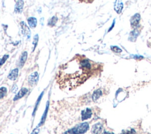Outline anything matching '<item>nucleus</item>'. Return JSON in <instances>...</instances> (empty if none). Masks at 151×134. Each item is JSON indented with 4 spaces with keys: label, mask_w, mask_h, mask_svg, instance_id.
Masks as SVG:
<instances>
[{
    "label": "nucleus",
    "mask_w": 151,
    "mask_h": 134,
    "mask_svg": "<svg viewBox=\"0 0 151 134\" xmlns=\"http://www.w3.org/2000/svg\"><path fill=\"white\" fill-rule=\"evenodd\" d=\"M92 69L88 59L75 57L64 65L59 72V83L64 88L73 89L82 84L87 78V73Z\"/></svg>",
    "instance_id": "obj_1"
},
{
    "label": "nucleus",
    "mask_w": 151,
    "mask_h": 134,
    "mask_svg": "<svg viewBox=\"0 0 151 134\" xmlns=\"http://www.w3.org/2000/svg\"><path fill=\"white\" fill-rule=\"evenodd\" d=\"M89 129V125L88 122L79 124L74 127L67 130L63 134H84Z\"/></svg>",
    "instance_id": "obj_2"
},
{
    "label": "nucleus",
    "mask_w": 151,
    "mask_h": 134,
    "mask_svg": "<svg viewBox=\"0 0 151 134\" xmlns=\"http://www.w3.org/2000/svg\"><path fill=\"white\" fill-rule=\"evenodd\" d=\"M39 79V74L37 72H34L28 76V82L30 86H34L36 85Z\"/></svg>",
    "instance_id": "obj_3"
},
{
    "label": "nucleus",
    "mask_w": 151,
    "mask_h": 134,
    "mask_svg": "<svg viewBox=\"0 0 151 134\" xmlns=\"http://www.w3.org/2000/svg\"><path fill=\"white\" fill-rule=\"evenodd\" d=\"M20 25L21 28V32L25 37L29 39L31 37V31L30 28L27 25V24L24 21L20 22Z\"/></svg>",
    "instance_id": "obj_4"
},
{
    "label": "nucleus",
    "mask_w": 151,
    "mask_h": 134,
    "mask_svg": "<svg viewBox=\"0 0 151 134\" xmlns=\"http://www.w3.org/2000/svg\"><path fill=\"white\" fill-rule=\"evenodd\" d=\"M49 106H50V103H49V101H48L47 102V104H46V106L45 110H44L43 114H42V115L41 116V119H40V123L38 124L37 127H41V126H42V125H44V122H45V121H46V118H47V114H48V109H49Z\"/></svg>",
    "instance_id": "obj_5"
},
{
    "label": "nucleus",
    "mask_w": 151,
    "mask_h": 134,
    "mask_svg": "<svg viewBox=\"0 0 151 134\" xmlns=\"http://www.w3.org/2000/svg\"><path fill=\"white\" fill-rule=\"evenodd\" d=\"M28 92V89L26 88H22L20 91L18 92V93L15 95L14 97V99H13V101H16L18 99L22 98L23 97H24L25 95H26Z\"/></svg>",
    "instance_id": "obj_6"
},
{
    "label": "nucleus",
    "mask_w": 151,
    "mask_h": 134,
    "mask_svg": "<svg viewBox=\"0 0 151 134\" xmlns=\"http://www.w3.org/2000/svg\"><path fill=\"white\" fill-rule=\"evenodd\" d=\"M24 8V1L23 0H18L15 5L14 11L16 14H20L22 12Z\"/></svg>",
    "instance_id": "obj_7"
},
{
    "label": "nucleus",
    "mask_w": 151,
    "mask_h": 134,
    "mask_svg": "<svg viewBox=\"0 0 151 134\" xmlns=\"http://www.w3.org/2000/svg\"><path fill=\"white\" fill-rule=\"evenodd\" d=\"M92 112L90 108H86L82 111V120H85L92 117Z\"/></svg>",
    "instance_id": "obj_8"
},
{
    "label": "nucleus",
    "mask_w": 151,
    "mask_h": 134,
    "mask_svg": "<svg viewBox=\"0 0 151 134\" xmlns=\"http://www.w3.org/2000/svg\"><path fill=\"white\" fill-rule=\"evenodd\" d=\"M103 129V126L100 123L94 124L92 129V134H100Z\"/></svg>",
    "instance_id": "obj_9"
},
{
    "label": "nucleus",
    "mask_w": 151,
    "mask_h": 134,
    "mask_svg": "<svg viewBox=\"0 0 151 134\" xmlns=\"http://www.w3.org/2000/svg\"><path fill=\"white\" fill-rule=\"evenodd\" d=\"M115 10L116 11L117 14H120L122 11L123 8V4L122 0H116L115 5H114Z\"/></svg>",
    "instance_id": "obj_10"
},
{
    "label": "nucleus",
    "mask_w": 151,
    "mask_h": 134,
    "mask_svg": "<svg viewBox=\"0 0 151 134\" xmlns=\"http://www.w3.org/2000/svg\"><path fill=\"white\" fill-rule=\"evenodd\" d=\"M18 76V69L15 68L9 72L8 75V78L11 81H15Z\"/></svg>",
    "instance_id": "obj_11"
},
{
    "label": "nucleus",
    "mask_w": 151,
    "mask_h": 134,
    "mask_svg": "<svg viewBox=\"0 0 151 134\" xmlns=\"http://www.w3.org/2000/svg\"><path fill=\"white\" fill-rule=\"evenodd\" d=\"M27 57H28V53L27 51H24L21 54V58L20 61H19V66L22 68V67L24 65L25 63H26L27 59Z\"/></svg>",
    "instance_id": "obj_12"
},
{
    "label": "nucleus",
    "mask_w": 151,
    "mask_h": 134,
    "mask_svg": "<svg viewBox=\"0 0 151 134\" xmlns=\"http://www.w3.org/2000/svg\"><path fill=\"white\" fill-rule=\"evenodd\" d=\"M27 22L31 28H35L37 25V20L35 17H30L27 19Z\"/></svg>",
    "instance_id": "obj_13"
},
{
    "label": "nucleus",
    "mask_w": 151,
    "mask_h": 134,
    "mask_svg": "<svg viewBox=\"0 0 151 134\" xmlns=\"http://www.w3.org/2000/svg\"><path fill=\"white\" fill-rule=\"evenodd\" d=\"M43 95H44V91L40 93V95H39V97H38L37 99L36 102V104H35V106H34V110H33V116H34L35 114H36V112L37 111V109L38 108V106H39V105L40 104V102H41V100L42 99V97H43Z\"/></svg>",
    "instance_id": "obj_14"
},
{
    "label": "nucleus",
    "mask_w": 151,
    "mask_h": 134,
    "mask_svg": "<svg viewBox=\"0 0 151 134\" xmlns=\"http://www.w3.org/2000/svg\"><path fill=\"white\" fill-rule=\"evenodd\" d=\"M140 19H141V16L139 14H136L135 15H133V16L132 17V19L131 20L132 25L133 26L137 25L138 24L139 21H140Z\"/></svg>",
    "instance_id": "obj_15"
},
{
    "label": "nucleus",
    "mask_w": 151,
    "mask_h": 134,
    "mask_svg": "<svg viewBox=\"0 0 151 134\" xmlns=\"http://www.w3.org/2000/svg\"><path fill=\"white\" fill-rule=\"evenodd\" d=\"M102 95V91L100 89H97L94 91L92 95V99L93 101H96Z\"/></svg>",
    "instance_id": "obj_16"
},
{
    "label": "nucleus",
    "mask_w": 151,
    "mask_h": 134,
    "mask_svg": "<svg viewBox=\"0 0 151 134\" xmlns=\"http://www.w3.org/2000/svg\"><path fill=\"white\" fill-rule=\"evenodd\" d=\"M58 21V18L56 17H53L52 18L50 19V20L48 21V25H49L50 26H54L56 25V23H57Z\"/></svg>",
    "instance_id": "obj_17"
},
{
    "label": "nucleus",
    "mask_w": 151,
    "mask_h": 134,
    "mask_svg": "<svg viewBox=\"0 0 151 134\" xmlns=\"http://www.w3.org/2000/svg\"><path fill=\"white\" fill-rule=\"evenodd\" d=\"M7 93V89L6 87H3L0 88V99L3 98Z\"/></svg>",
    "instance_id": "obj_18"
},
{
    "label": "nucleus",
    "mask_w": 151,
    "mask_h": 134,
    "mask_svg": "<svg viewBox=\"0 0 151 134\" xmlns=\"http://www.w3.org/2000/svg\"><path fill=\"white\" fill-rule=\"evenodd\" d=\"M38 39H39V36H38V34H36L34 36L33 38V51H34L35 49L36 48L37 45L38 44Z\"/></svg>",
    "instance_id": "obj_19"
},
{
    "label": "nucleus",
    "mask_w": 151,
    "mask_h": 134,
    "mask_svg": "<svg viewBox=\"0 0 151 134\" xmlns=\"http://www.w3.org/2000/svg\"><path fill=\"white\" fill-rule=\"evenodd\" d=\"M8 58H9V55L5 54L4 55L3 58H2L1 59V60H0V66H1L2 65H3L4 64V63L6 62V61L8 59Z\"/></svg>",
    "instance_id": "obj_20"
},
{
    "label": "nucleus",
    "mask_w": 151,
    "mask_h": 134,
    "mask_svg": "<svg viewBox=\"0 0 151 134\" xmlns=\"http://www.w3.org/2000/svg\"><path fill=\"white\" fill-rule=\"evenodd\" d=\"M111 49H112V51H114V52H117V53H120L122 51V50L120 48L117 47V46H113H113H112Z\"/></svg>",
    "instance_id": "obj_21"
},
{
    "label": "nucleus",
    "mask_w": 151,
    "mask_h": 134,
    "mask_svg": "<svg viewBox=\"0 0 151 134\" xmlns=\"http://www.w3.org/2000/svg\"><path fill=\"white\" fill-rule=\"evenodd\" d=\"M136 133V131H135V129H131V130H128V131H122V132L121 134H135Z\"/></svg>",
    "instance_id": "obj_22"
},
{
    "label": "nucleus",
    "mask_w": 151,
    "mask_h": 134,
    "mask_svg": "<svg viewBox=\"0 0 151 134\" xmlns=\"http://www.w3.org/2000/svg\"><path fill=\"white\" fill-rule=\"evenodd\" d=\"M40 132V129H39V127H37L36 128H34L33 129V131H32V132L31 133V134H38Z\"/></svg>",
    "instance_id": "obj_23"
},
{
    "label": "nucleus",
    "mask_w": 151,
    "mask_h": 134,
    "mask_svg": "<svg viewBox=\"0 0 151 134\" xmlns=\"http://www.w3.org/2000/svg\"><path fill=\"white\" fill-rule=\"evenodd\" d=\"M17 90H18V87H17V85H14L12 88L11 91L13 92V93H16Z\"/></svg>",
    "instance_id": "obj_24"
},
{
    "label": "nucleus",
    "mask_w": 151,
    "mask_h": 134,
    "mask_svg": "<svg viewBox=\"0 0 151 134\" xmlns=\"http://www.w3.org/2000/svg\"><path fill=\"white\" fill-rule=\"evenodd\" d=\"M115 20H114V21H113V24H112V26H110V29L109 30V31H111L112 29H113V26H114V25H115Z\"/></svg>",
    "instance_id": "obj_25"
}]
</instances>
